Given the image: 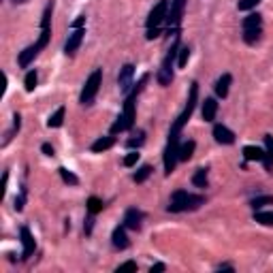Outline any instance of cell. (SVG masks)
I'll list each match as a JSON object with an SVG mask.
<instances>
[{"instance_id": "f35d334b", "label": "cell", "mask_w": 273, "mask_h": 273, "mask_svg": "<svg viewBox=\"0 0 273 273\" xmlns=\"http://www.w3.org/2000/svg\"><path fill=\"white\" fill-rule=\"evenodd\" d=\"M41 149H43V154H45V156H54V147H51L49 143H43V147H41Z\"/></svg>"}, {"instance_id": "6da1fadb", "label": "cell", "mask_w": 273, "mask_h": 273, "mask_svg": "<svg viewBox=\"0 0 273 273\" xmlns=\"http://www.w3.org/2000/svg\"><path fill=\"white\" fill-rule=\"evenodd\" d=\"M203 203H205V197L190 194V192H186V190H175L171 194V201H169V211H173V213L194 211V209H199Z\"/></svg>"}, {"instance_id": "5b68a950", "label": "cell", "mask_w": 273, "mask_h": 273, "mask_svg": "<svg viewBox=\"0 0 273 273\" xmlns=\"http://www.w3.org/2000/svg\"><path fill=\"white\" fill-rule=\"evenodd\" d=\"M179 54V38H175V43L171 45V49H169V54L165 56V60H162L160 68H158V83L160 86H171L173 81V62L175 58Z\"/></svg>"}, {"instance_id": "7c38bea8", "label": "cell", "mask_w": 273, "mask_h": 273, "mask_svg": "<svg viewBox=\"0 0 273 273\" xmlns=\"http://www.w3.org/2000/svg\"><path fill=\"white\" fill-rule=\"evenodd\" d=\"M213 136H216V141L222 143V145H233V143H235V133L229 131V128L222 124L213 126Z\"/></svg>"}, {"instance_id": "4dcf8cb0", "label": "cell", "mask_w": 273, "mask_h": 273, "mask_svg": "<svg viewBox=\"0 0 273 273\" xmlns=\"http://www.w3.org/2000/svg\"><path fill=\"white\" fill-rule=\"evenodd\" d=\"M58 171H60V175H62V179L64 181H67V184H70V186H77V184H79V179H77V175H73V173H70L68 171V169H58Z\"/></svg>"}, {"instance_id": "ab89813d", "label": "cell", "mask_w": 273, "mask_h": 273, "mask_svg": "<svg viewBox=\"0 0 273 273\" xmlns=\"http://www.w3.org/2000/svg\"><path fill=\"white\" fill-rule=\"evenodd\" d=\"M165 269H167L165 265H162V263H158V265H154V267L149 269V271H152V273H158V271H165Z\"/></svg>"}, {"instance_id": "5bb4252c", "label": "cell", "mask_w": 273, "mask_h": 273, "mask_svg": "<svg viewBox=\"0 0 273 273\" xmlns=\"http://www.w3.org/2000/svg\"><path fill=\"white\" fill-rule=\"evenodd\" d=\"M38 51H41V49H38V45H30V47H26L22 54H19V67L26 68V67H28V64L38 56Z\"/></svg>"}, {"instance_id": "30bf717a", "label": "cell", "mask_w": 273, "mask_h": 273, "mask_svg": "<svg viewBox=\"0 0 273 273\" xmlns=\"http://www.w3.org/2000/svg\"><path fill=\"white\" fill-rule=\"evenodd\" d=\"M83 34H86V30L83 28H73V32L68 34V41L64 45V54L67 56H73L77 49H79V45L83 41Z\"/></svg>"}, {"instance_id": "9a60e30c", "label": "cell", "mask_w": 273, "mask_h": 273, "mask_svg": "<svg viewBox=\"0 0 273 273\" xmlns=\"http://www.w3.org/2000/svg\"><path fill=\"white\" fill-rule=\"evenodd\" d=\"M216 113H218L216 99H205V102H203V120L205 122H213V120H216Z\"/></svg>"}, {"instance_id": "e575fe53", "label": "cell", "mask_w": 273, "mask_h": 273, "mask_svg": "<svg viewBox=\"0 0 273 273\" xmlns=\"http://www.w3.org/2000/svg\"><path fill=\"white\" fill-rule=\"evenodd\" d=\"M136 160H139V152H131L124 158V167H135L136 165Z\"/></svg>"}, {"instance_id": "603a6c76", "label": "cell", "mask_w": 273, "mask_h": 273, "mask_svg": "<svg viewBox=\"0 0 273 273\" xmlns=\"http://www.w3.org/2000/svg\"><path fill=\"white\" fill-rule=\"evenodd\" d=\"M194 147H197V143L194 141H186V143H181L179 145V160H190L192 158V154H194Z\"/></svg>"}, {"instance_id": "d6986e66", "label": "cell", "mask_w": 273, "mask_h": 273, "mask_svg": "<svg viewBox=\"0 0 273 273\" xmlns=\"http://www.w3.org/2000/svg\"><path fill=\"white\" fill-rule=\"evenodd\" d=\"M243 158L252 162V160H265V149L256 147V145H245L243 147Z\"/></svg>"}, {"instance_id": "7402d4cb", "label": "cell", "mask_w": 273, "mask_h": 273, "mask_svg": "<svg viewBox=\"0 0 273 273\" xmlns=\"http://www.w3.org/2000/svg\"><path fill=\"white\" fill-rule=\"evenodd\" d=\"M113 143H115L113 136H101L99 141L92 143V152H105V149L113 147Z\"/></svg>"}, {"instance_id": "52a82bcc", "label": "cell", "mask_w": 273, "mask_h": 273, "mask_svg": "<svg viewBox=\"0 0 273 273\" xmlns=\"http://www.w3.org/2000/svg\"><path fill=\"white\" fill-rule=\"evenodd\" d=\"M179 160V135H169V143L165 147V173L171 175Z\"/></svg>"}, {"instance_id": "ffe728a7", "label": "cell", "mask_w": 273, "mask_h": 273, "mask_svg": "<svg viewBox=\"0 0 273 273\" xmlns=\"http://www.w3.org/2000/svg\"><path fill=\"white\" fill-rule=\"evenodd\" d=\"M263 34V26H258V28H243V41L248 45H254L258 38Z\"/></svg>"}, {"instance_id": "8992f818", "label": "cell", "mask_w": 273, "mask_h": 273, "mask_svg": "<svg viewBox=\"0 0 273 273\" xmlns=\"http://www.w3.org/2000/svg\"><path fill=\"white\" fill-rule=\"evenodd\" d=\"M101 83H102V70L94 68L92 73H90V77L86 79V86H83V90H81V96H79L81 105H92L96 94H99V90H101Z\"/></svg>"}, {"instance_id": "4fadbf2b", "label": "cell", "mask_w": 273, "mask_h": 273, "mask_svg": "<svg viewBox=\"0 0 273 273\" xmlns=\"http://www.w3.org/2000/svg\"><path fill=\"white\" fill-rule=\"evenodd\" d=\"M141 222H143V211L135 209V207L126 211V216H124V226H126V229L139 231V229H141Z\"/></svg>"}, {"instance_id": "83f0119b", "label": "cell", "mask_w": 273, "mask_h": 273, "mask_svg": "<svg viewBox=\"0 0 273 273\" xmlns=\"http://www.w3.org/2000/svg\"><path fill=\"white\" fill-rule=\"evenodd\" d=\"M152 171H154V169L149 167V165H145V167H141L139 171H136V173L133 175V179L136 181V184H143V181H145V179L149 177V175H152Z\"/></svg>"}, {"instance_id": "d4e9b609", "label": "cell", "mask_w": 273, "mask_h": 273, "mask_svg": "<svg viewBox=\"0 0 273 273\" xmlns=\"http://www.w3.org/2000/svg\"><path fill=\"white\" fill-rule=\"evenodd\" d=\"M254 220L263 226H273V211H256L254 209Z\"/></svg>"}, {"instance_id": "60d3db41", "label": "cell", "mask_w": 273, "mask_h": 273, "mask_svg": "<svg viewBox=\"0 0 273 273\" xmlns=\"http://www.w3.org/2000/svg\"><path fill=\"white\" fill-rule=\"evenodd\" d=\"M15 2H26V0H15Z\"/></svg>"}, {"instance_id": "f1b7e54d", "label": "cell", "mask_w": 273, "mask_h": 273, "mask_svg": "<svg viewBox=\"0 0 273 273\" xmlns=\"http://www.w3.org/2000/svg\"><path fill=\"white\" fill-rule=\"evenodd\" d=\"M102 207H105V205H102L101 199H96V197L88 199V213H94V216H96L99 211H102Z\"/></svg>"}, {"instance_id": "1f68e13d", "label": "cell", "mask_w": 273, "mask_h": 273, "mask_svg": "<svg viewBox=\"0 0 273 273\" xmlns=\"http://www.w3.org/2000/svg\"><path fill=\"white\" fill-rule=\"evenodd\" d=\"M250 205L254 207V209H261L265 205H273V197H256V199H252Z\"/></svg>"}, {"instance_id": "2e32d148", "label": "cell", "mask_w": 273, "mask_h": 273, "mask_svg": "<svg viewBox=\"0 0 273 273\" xmlns=\"http://www.w3.org/2000/svg\"><path fill=\"white\" fill-rule=\"evenodd\" d=\"M231 81H233V77L229 73H224L220 79L216 81V94L220 96V99H226L229 96V88H231Z\"/></svg>"}, {"instance_id": "3957f363", "label": "cell", "mask_w": 273, "mask_h": 273, "mask_svg": "<svg viewBox=\"0 0 273 273\" xmlns=\"http://www.w3.org/2000/svg\"><path fill=\"white\" fill-rule=\"evenodd\" d=\"M167 15H169V0H158V4L149 11V17H147V38L149 41L160 34V26L167 19Z\"/></svg>"}, {"instance_id": "836d02e7", "label": "cell", "mask_w": 273, "mask_h": 273, "mask_svg": "<svg viewBox=\"0 0 273 273\" xmlns=\"http://www.w3.org/2000/svg\"><path fill=\"white\" fill-rule=\"evenodd\" d=\"M261 2V0H239V11H250V9H254V6Z\"/></svg>"}, {"instance_id": "74e56055", "label": "cell", "mask_w": 273, "mask_h": 273, "mask_svg": "<svg viewBox=\"0 0 273 273\" xmlns=\"http://www.w3.org/2000/svg\"><path fill=\"white\" fill-rule=\"evenodd\" d=\"M92 226H94V213H90V216H88V220H86V226H83L88 235H90V233H92Z\"/></svg>"}, {"instance_id": "ac0fdd59", "label": "cell", "mask_w": 273, "mask_h": 273, "mask_svg": "<svg viewBox=\"0 0 273 273\" xmlns=\"http://www.w3.org/2000/svg\"><path fill=\"white\" fill-rule=\"evenodd\" d=\"M265 169L271 171L273 167V136L271 135H265Z\"/></svg>"}, {"instance_id": "d590c367", "label": "cell", "mask_w": 273, "mask_h": 273, "mask_svg": "<svg viewBox=\"0 0 273 273\" xmlns=\"http://www.w3.org/2000/svg\"><path fill=\"white\" fill-rule=\"evenodd\" d=\"M118 271H136V263L128 261V263H124V265H120Z\"/></svg>"}, {"instance_id": "8fae6325", "label": "cell", "mask_w": 273, "mask_h": 273, "mask_svg": "<svg viewBox=\"0 0 273 273\" xmlns=\"http://www.w3.org/2000/svg\"><path fill=\"white\" fill-rule=\"evenodd\" d=\"M19 237H22V245H24V252H22V258H28L34 254V248H36V243H34V237H32V233L28 226H22V231H19Z\"/></svg>"}, {"instance_id": "d6a6232c", "label": "cell", "mask_w": 273, "mask_h": 273, "mask_svg": "<svg viewBox=\"0 0 273 273\" xmlns=\"http://www.w3.org/2000/svg\"><path fill=\"white\" fill-rule=\"evenodd\" d=\"M188 58H190V49H188V47H179V60H177L179 68H184L186 64H188Z\"/></svg>"}, {"instance_id": "ba28073f", "label": "cell", "mask_w": 273, "mask_h": 273, "mask_svg": "<svg viewBox=\"0 0 273 273\" xmlns=\"http://www.w3.org/2000/svg\"><path fill=\"white\" fill-rule=\"evenodd\" d=\"M186 9V0H171V13L167 15V24H169V32H177L181 15Z\"/></svg>"}, {"instance_id": "44dd1931", "label": "cell", "mask_w": 273, "mask_h": 273, "mask_svg": "<svg viewBox=\"0 0 273 273\" xmlns=\"http://www.w3.org/2000/svg\"><path fill=\"white\" fill-rule=\"evenodd\" d=\"M64 113H67V109H64V107H58V109H56V113H54V115H49L47 126H49V128H60V126H62V122H64Z\"/></svg>"}, {"instance_id": "4316f807", "label": "cell", "mask_w": 273, "mask_h": 273, "mask_svg": "<svg viewBox=\"0 0 273 273\" xmlns=\"http://www.w3.org/2000/svg\"><path fill=\"white\" fill-rule=\"evenodd\" d=\"M143 143H145V133H143V131H136V135L133 136V139L126 141V145L131 147V149H139Z\"/></svg>"}, {"instance_id": "7a4b0ae2", "label": "cell", "mask_w": 273, "mask_h": 273, "mask_svg": "<svg viewBox=\"0 0 273 273\" xmlns=\"http://www.w3.org/2000/svg\"><path fill=\"white\" fill-rule=\"evenodd\" d=\"M197 99H199V83L192 81V83H190V94H188V101H186V107H184V111L177 115V120L173 122V126H171V131H169V135H179V133H181V128L186 126V122L190 120V115L194 113V107H197Z\"/></svg>"}, {"instance_id": "8d00e7d4", "label": "cell", "mask_w": 273, "mask_h": 273, "mask_svg": "<svg viewBox=\"0 0 273 273\" xmlns=\"http://www.w3.org/2000/svg\"><path fill=\"white\" fill-rule=\"evenodd\" d=\"M24 201H26V192L22 190V194H19V197L15 199V209H17V211L24 209Z\"/></svg>"}, {"instance_id": "e0dca14e", "label": "cell", "mask_w": 273, "mask_h": 273, "mask_svg": "<svg viewBox=\"0 0 273 273\" xmlns=\"http://www.w3.org/2000/svg\"><path fill=\"white\" fill-rule=\"evenodd\" d=\"M126 226H118V229L113 231V235H111V239H113V245L118 250H126L128 248V237H126Z\"/></svg>"}, {"instance_id": "f546056e", "label": "cell", "mask_w": 273, "mask_h": 273, "mask_svg": "<svg viewBox=\"0 0 273 273\" xmlns=\"http://www.w3.org/2000/svg\"><path fill=\"white\" fill-rule=\"evenodd\" d=\"M36 81H38V77H36V70H30V73L26 75V81H24V86H26V92H34V88H36Z\"/></svg>"}, {"instance_id": "9c48e42d", "label": "cell", "mask_w": 273, "mask_h": 273, "mask_svg": "<svg viewBox=\"0 0 273 273\" xmlns=\"http://www.w3.org/2000/svg\"><path fill=\"white\" fill-rule=\"evenodd\" d=\"M133 77H135V67H133V64H126V67H122V68H120L118 86H120V92H122V94H128V92H131Z\"/></svg>"}, {"instance_id": "cb8c5ba5", "label": "cell", "mask_w": 273, "mask_h": 273, "mask_svg": "<svg viewBox=\"0 0 273 273\" xmlns=\"http://www.w3.org/2000/svg\"><path fill=\"white\" fill-rule=\"evenodd\" d=\"M207 169H197L192 175V184L197 186V188H207Z\"/></svg>"}, {"instance_id": "277c9868", "label": "cell", "mask_w": 273, "mask_h": 273, "mask_svg": "<svg viewBox=\"0 0 273 273\" xmlns=\"http://www.w3.org/2000/svg\"><path fill=\"white\" fill-rule=\"evenodd\" d=\"M136 94L139 92H135L133 90V94L126 99L124 102V113L118 118V122H113V126H111V133L113 135H118V133H124V131H131V128L135 126V99H136Z\"/></svg>"}, {"instance_id": "484cf974", "label": "cell", "mask_w": 273, "mask_h": 273, "mask_svg": "<svg viewBox=\"0 0 273 273\" xmlns=\"http://www.w3.org/2000/svg\"><path fill=\"white\" fill-rule=\"evenodd\" d=\"M258 26H263V17L258 15V13H250V15L243 19V28H258Z\"/></svg>"}]
</instances>
